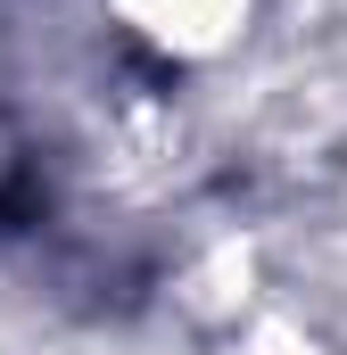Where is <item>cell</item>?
<instances>
[{
    "mask_svg": "<svg viewBox=\"0 0 347 355\" xmlns=\"http://www.w3.org/2000/svg\"><path fill=\"white\" fill-rule=\"evenodd\" d=\"M124 50H141L166 75H207L240 58L264 25V0H99Z\"/></svg>",
    "mask_w": 347,
    "mask_h": 355,
    "instance_id": "obj_1",
    "label": "cell"
}]
</instances>
